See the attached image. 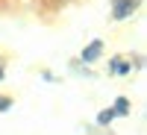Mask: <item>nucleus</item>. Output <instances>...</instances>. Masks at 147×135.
<instances>
[{"label":"nucleus","instance_id":"f03ea898","mask_svg":"<svg viewBox=\"0 0 147 135\" xmlns=\"http://www.w3.org/2000/svg\"><path fill=\"white\" fill-rule=\"evenodd\" d=\"M100 56H103V38H91L88 44L82 47V53H80L77 62H82L85 68H88V65H94V62H100Z\"/></svg>","mask_w":147,"mask_h":135},{"label":"nucleus","instance_id":"1a4fd4ad","mask_svg":"<svg viewBox=\"0 0 147 135\" xmlns=\"http://www.w3.org/2000/svg\"><path fill=\"white\" fill-rule=\"evenodd\" d=\"M0 65H3V62H0Z\"/></svg>","mask_w":147,"mask_h":135},{"label":"nucleus","instance_id":"7ed1b4c3","mask_svg":"<svg viewBox=\"0 0 147 135\" xmlns=\"http://www.w3.org/2000/svg\"><path fill=\"white\" fill-rule=\"evenodd\" d=\"M106 71L112 73V77H127V73H132V65H129V59H124V56H112L106 62Z\"/></svg>","mask_w":147,"mask_h":135},{"label":"nucleus","instance_id":"20e7f679","mask_svg":"<svg viewBox=\"0 0 147 135\" xmlns=\"http://www.w3.org/2000/svg\"><path fill=\"white\" fill-rule=\"evenodd\" d=\"M109 109L115 112V118H127V115L132 112V103H129V97L121 94V97H115V100H112V106H109Z\"/></svg>","mask_w":147,"mask_h":135},{"label":"nucleus","instance_id":"6e6552de","mask_svg":"<svg viewBox=\"0 0 147 135\" xmlns=\"http://www.w3.org/2000/svg\"><path fill=\"white\" fill-rule=\"evenodd\" d=\"M3 77H6V71H3V65H0V82H3Z\"/></svg>","mask_w":147,"mask_h":135},{"label":"nucleus","instance_id":"423d86ee","mask_svg":"<svg viewBox=\"0 0 147 135\" xmlns=\"http://www.w3.org/2000/svg\"><path fill=\"white\" fill-rule=\"evenodd\" d=\"M9 109H12V97L0 94V112H9Z\"/></svg>","mask_w":147,"mask_h":135},{"label":"nucleus","instance_id":"0eeeda50","mask_svg":"<svg viewBox=\"0 0 147 135\" xmlns=\"http://www.w3.org/2000/svg\"><path fill=\"white\" fill-rule=\"evenodd\" d=\"M50 3H53V6L59 9V6H65V3H71V0H50Z\"/></svg>","mask_w":147,"mask_h":135},{"label":"nucleus","instance_id":"39448f33","mask_svg":"<svg viewBox=\"0 0 147 135\" xmlns=\"http://www.w3.org/2000/svg\"><path fill=\"white\" fill-rule=\"evenodd\" d=\"M112 120H115V112H112V109H100V112H97V118H94V124L106 129L109 124H112Z\"/></svg>","mask_w":147,"mask_h":135},{"label":"nucleus","instance_id":"f257e3e1","mask_svg":"<svg viewBox=\"0 0 147 135\" xmlns=\"http://www.w3.org/2000/svg\"><path fill=\"white\" fill-rule=\"evenodd\" d=\"M141 0H109V15H112V21H129L132 15L138 12Z\"/></svg>","mask_w":147,"mask_h":135}]
</instances>
